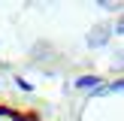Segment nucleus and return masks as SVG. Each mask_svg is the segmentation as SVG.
<instances>
[{
  "mask_svg": "<svg viewBox=\"0 0 124 121\" xmlns=\"http://www.w3.org/2000/svg\"><path fill=\"white\" fill-rule=\"evenodd\" d=\"M112 58H115V64H118V67H124V52H121V48H118V52H112Z\"/></svg>",
  "mask_w": 124,
  "mask_h": 121,
  "instance_id": "0eeeda50",
  "label": "nucleus"
},
{
  "mask_svg": "<svg viewBox=\"0 0 124 121\" xmlns=\"http://www.w3.org/2000/svg\"><path fill=\"white\" fill-rule=\"evenodd\" d=\"M112 33H118V36H124V15L118 18V24H115V27H112Z\"/></svg>",
  "mask_w": 124,
  "mask_h": 121,
  "instance_id": "423d86ee",
  "label": "nucleus"
},
{
  "mask_svg": "<svg viewBox=\"0 0 124 121\" xmlns=\"http://www.w3.org/2000/svg\"><path fill=\"white\" fill-rule=\"evenodd\" d=\"M0 121H39V115L24 106H12V103L0 100Z\"/></svg>",
  "mask_w": 124,
  "mask_h": 121,
  "instance_id": "f257e3e1",
  "label": "nucleus"
},
{
  "mask_svg": "<svg viewBox=\"0 0 124 121\" xmlns=\"http://www.w3.org/2000/svg\"><path fill=\"white\" fill-rule=\"evenodd\" d=\"M109 39H112V24H97L88 33V48H103Z\"/></svg>",
  "mask_w": 124,
  "mask_h": 121,
  "instance_id": "f03ea898",
  "label": "nucleus"
},
{
  "mask_svg": "<svg viewBox=\"0 0 124 121\" xmlns=\"http://www.w3.org/2000/svg\"><path fill=\"white\" fill-rule=\"evenodd\" d=\"M100 6H103V9H109V12H121V9H124L121 3H109V0H100Z\"/></svg>",
  "mask_w": 124,
  "mask_h": 121,
  "instance_id": "39448f33",
  "label": "nucleus"
},
{
  "mask_svg": "<svg viewBox=\"0 0 124 121\" xmlns=\"http://www.w3.org/2000/svg\"><path fill=\"white\" fill-rule=\"evenodd\" d=\"M76 85H79V88H94L97 91V88H100V79H97V76H82Z\"/></svg>",
  "mask_w": 124,
  "mask_h": 121,
  "instance_id": "20e7f679",
  "label": "nucleus"
},
{
  "mask_svg": "<svg viewBox=\"0 0 124 121\" xmlns=\"http://www.w3.org/2000/svg\"><path fill=\"white\" fill-rule=\"evenodd\" d=\"M94 94H97V97H100V94H124V79H118V82H109V85H100Z\"/></svg>",
  "mask_w": 124,
  "mask_h": 121,
  "instance_id": "7ed1b4c3",
  "label": "nucleus"
}]
</instances>
